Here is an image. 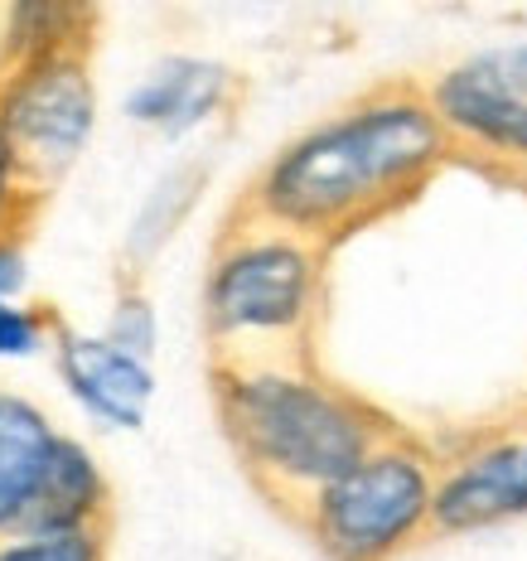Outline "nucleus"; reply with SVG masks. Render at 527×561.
<instances>
[{"label":"nucleus","instance_id":"nucleus-1","mask_svg":"<svg viewBox=\"0 0 527 561\" xmlns=\"http://www.w3.org/2000/svg\"><path fill=\"white\" fill-rule=\"evenodd\" d=\"M450 160L426 88L392 78L280 140L232 198V214L334 252L354 232L416 204Z\"/></svg>","mask_w":527,"mask_h":561},{"label":"nucleus","instance_id":"nucleus-2","mask_svg":"<svg viewBox=\"0 0 527 561\" xmlns=\"http://www.w3.org/2000/svg\"><path fill=\"white\" fill-rule=\"evenodd\" d=\"M208 392L238 470L296 528L339 474L397 431L382 407L330 378L314 354L208 364Z\"/></svg>","mask_w":527,"mask_h":561},{"label":"nucleus","instance_id":"nucleus-3","mask_svg":"<svg viewBox=\"0 0 527 561\" xmlns=\"http://www.w3.org/2000/svg\"><path fill=\"white\" fill-rule=\"evenodd\" d=\"M324 272H330L324 248L228 208L198 286L208 364L314 354Z\"/></svg>","mask_w":527,"mask_h":561},{"label":"nucleus","instance_id":"nucleus-4","mask_svg":"<svg viewBox=\"0 0 527 561\" xmlns=\"http://www.w3.org/2000/svg\"><path fill=\"white\" fill-rule=\"evenodd\" d=\"M440 455L397 426L300 518L324 561H397L436 537Z\"/></svg>","mask_w":527,"mask_h":561},{"label":"nucleus","instance_id":"nucleus-5","mask_svg":"<svg viewBox=\"0 0 527 561\" xmlns=\"http://www.w3.org/2000/svg\"><path fill=\"white\" fill-rule=\"evenodd\" d=\"M421 88L455 160L527 184V39L470 49Z\"/></svg>","mask_w":527,"mask_h":561},{"label":"nucleus","instance_id":"nucleus-6","mask_svg":"<svg viewBox=\"0 0 527 561\" xmlns=\"http://www.w3.org/2000/svg\"><path fill=\"white\" fill-rule=\"evenodd\" d=\"M0 126L25 174L49 194L98 131L92 54H54L0 73Z\"/></svg>","mask_w":527,"mask_h":561},{"label":"nucleus","instance_id":"nucleus-7","mask_svg":"<svg viewBox=\"0 0 527 561\" xmlns=\"http://www.w3.org/2000/svg\"><path fill=\"white\" fill-rule=\"evenodd\" d=\"M527 518V407L470 431L440 455L436 537H470Z\"/></svg>","mask_w":527,"mask_h":561},{"label":"nucleus","instance_id":"nucleus-8","mask_svg":"<svg viewBox=\"0 0 527 561\" xmlns=\"http://www.w3.org/2000/svg\"><path fill=\"white\" fill-rule=\"evenodd\" d=\"M54 373L78 407L112 431H140L156 402V368L150 358L112 344L107 334H83L73 324H58L54 334Z\"/></svg>","mask_w":527,"mask_h":561},{"label":"nucleus","instance_id":"nucleus-9","mask_svg":"<svg viewBox=\"0 0 527 561\" xmlns=\"http://www.w3.org/2000/svg\"><path fill=\"white\" fill-rule=\"evenodd\" d=\"M242 98V73L204 54H165L126 92V116L160 140H184L228 116Z\"/></svg>","mask_w":527,"mask_h":561},{"label":"nucleus","instance_id":"nucleus-10","mask_svg":"<svg viewBox=\"0 0 527 561\" xmlns=\"http://www.w3.org/2000/svg\"><path fill=\"white\" fill-rule=\"evenodd\" d=\"M58 436L64 431L39 402L0 388V537H15L25 528V513L44 484Z\"/></svg>","mask_w":527,"mask_h":561},{"label":"nucleus","instance_id":"nucleus-11","mask_svg":"<svg viewBox=\"0 0 527 561\" xmlns=\"http://www.w3.org/2000/svg\"><path fill=\"white\" fill-rule=\"evenodd\" d=\"M112 523V484L102 474L98 455L78 436H58L44 484L34 494L20 533H83Z\"/></svg>","mask_w":527,"mask_h":561},{"label":"nucleus","instance_id":"nucleus-12","mask_svg":"<svg viewBox=\"0 0 527 561\" xmlns=\"http://www.w3.org/2000/svg\"><path fill=\"white\" fill-rule=\"evenodd\" d=\"M102 10L88 0H20L0 20V73L54 54L98 49Z\"/></svg>","mask_w":527,"mask_h":561},{"label":"nucleus","instance_id":"nucleus-13","mask_svg":"<svg viewBox=\"0 0 527 561\" xmlns=\"http://www.w3.org/2000/svg\"><path fill=\"white\" fill-rule=\"evenodd\" d=\"M198 190H204V170L198 165H174L170 174H160V184L146 194L131 232H126V276H136V280L146 276V266L184 228L190 208L198 204Z\"/></svg>","mask_w":527,"mask_h":561},{"label":"nucleus","instance_id":"nucleus-14","mask_svg":"<svg viewBox=\"0 0 527 561\" xmlns=\"http://www.w3.org/2000/svg\"><path fill=\"white\" fill-rule=\"evenodd\" d=\"M44 204H49V194L25 174L15 146H10V136H5V126H0V242L30 238L34 224H39V214H44Z\"/></svg>","mask_w":527,"mask_h":561},{"label":"nucleus","instance_id":"nucleus-15","mask_svg":"<svg viewBox=\"0 0 527 561\" xmlns=\"http://www.w3.org/2000/svg\"><path fill=\"white\" fill-rule=\"evenodd\" d=\"M64 324L49 300H10L0 296V358L20 364V358H34L44 348H54V334Z\"/></svg>","mask_w":527,"mask_h":561},{"label":"nucleus","instance_id":"nucleus-16","mask_svg":"<svg viewBox=\"0 0 527 561\" xmlns=\"http://www.w3.org/2000/svg\"><path fill=\"white\" fill-rule=\"evenodd\" d=\"M0 561H107V528L0 537Z\"/></svg>","mask_w":527,"mask_h":561},{"label":"nucleus","instance_id":"nucleus-17","mask_svg":"<svg viewBox=\"0 0 527 561\" xmlns=\"http://www.w3.org/2000/svg\"><path fill=\"white\" fill-rule=\"evenodd\" d=\"M112 344L131 348V354L150 358L160 344V320H156V306H150L146 286H140L136 276H122L116 280V300H112V314H107V330Z\"/></svg>","mask_w":527,"mask_h":561},{"label":"nucleus","instance_id":"nucleus-18","mask_svg":"<svg viewBox=\"0 0 527 561\" xmlns=\"http://www.w3.org/2000/svg\"><path fill=\"white\" fill-rule=\"evenodd\" d=\"M25 242H30V238H10V242H0V296H10V300H20V290H25V280H30Z\"/></svg>","mask_w":527,"mask_h":561},{"label":"nucleus","instance_id":"nucleus-19","mask_svg":"<svg viewBox=\"0 0 527 561\" xmlns=\"http://www.w3.org/2000/svg\"><path fill=\"white\" fill-rule=\"evenodd\" d=\"M523 190H527V184H523Z\"/></svg>","mask_w":527,"mask_h":561}]
</instances>
